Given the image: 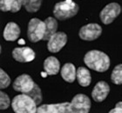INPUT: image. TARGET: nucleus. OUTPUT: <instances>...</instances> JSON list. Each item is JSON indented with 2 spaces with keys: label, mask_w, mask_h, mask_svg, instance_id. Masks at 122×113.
<instances>
[{
  "label": "nucleus",
  "mask_w": 122,
  "mask_h": 113,
  "mask_svg": "<svg viewBox=\"0 0 122 113\" xmlns=\"http://www.w3.org/2000/svg\"><path fill=\"white\" fill-rule=\"evenodd\" d=\"M84 62L88 68L98 72L107 71L110 67V58L103 51L97 50H90L84 57Z\"/></svg>",
  "instance_id": "obj_1"
},
{
  "label": "nucleus",
  "mask_w": 122,
  "mask_h": 113,
  "mask_svg": "<svg viewBox=\"0 0 122 113\" xmlns=\"http://www.w3.org/2000/svg\"><path fill=\"white\" fill-rule=\"evenodd\" d=\"M37 103L32 98L23 93L16 96L12 99L11 107L16 113H34L37 112L38 107Z\"/></svg>",
  "instance_id": "obj_2"
},
{
  "label": "nucleus",
  "mask_w": 122,
  "mask_h": 113,
  "mask_svg": "<svg viewBox=\"0 0 122 113\" xmlns=\"http://www.w3.org/2000/svg\"><path fill=\"white\" fill-rule=\"evenodd\" d=\"M79 5L72 0H65L54 5V17L59 20H66L72 18L79 11Z\"/></svg>",
  "instance_id": "obj_3"
},
{
  "label": "nucleus",
  "mask_w": 122,
  "mask_h": 113,
  "mask_svg": "<svg viewBox=\"0 0 122 113\" xmlns=\"http://www.w3.org/2000/svg\"><path fill=\"white\" fill-rule=\"evenodd\" d=\"M46 32V24L45 21H41L38 18H31L28 24L27 28V37L29 40L32 43H37L43 40Z\"/></svg>",
  "instance_id": "obj_4"
},
{
  "label": "nucleus",
  "mask_w": 122,
  "mask_h": 113,
  "mask_svg": "<svg viewBox=\"0 0 122 113\" xmlns=\"http://www.w3.org/2000/svg\"><path fill=\"white\" fill-rule=\"evenodd\" d=\"M121 12V7L117 3H110L100 11L99 18L104 25H110Z\"/></svg>",
  "instance_id": "obj_5"
},
{
  "label": "nucleus",
  "mask_w": 122,
  "mask_h": 113,
  "mask_svg": "<svg viewBox=\"0 0 122 113\" xmlns=\"http://www.w3.org/2000/svg\"><path fill=\"white\" fill-rule=\"evenodd\" d=\"M71 113H87L91 109V100L85 94H77L70 104Z\"/></svg>",
  "instance_id": "obj_6"
},
{
  "label": "nucleus",
  "mask_w": 122,
  "mask_h": 113,
  "mask_svg": "<svg viewBox=\"0 0 122 113\" xmlns=\"http://www.w3.org/2000/svg\"><path fill=\"white\" fill-rule=\"evenodd\" d=\"M102 34V28L98 24H88L80 28L79 38L85 41H93L99 38Z\"/></svg>",
  "instance_id": "obj_7"
},
{
  "label": "nucleus",
  "mask_w": 122,
  "mask_h": 113,
  "mask_svg": "<svg viewBox=\"0 0 122 113\" xmlns=\"http://www.w3.org/2000/svg\"><path fill=\"white\" fill-rule=\"evenodd\" d=\"M35 83L28 74H22L16 78L12 84V87L16 91L22 93H28L32 90Z\"/></svg>",
  "instance_id": "obj_8"
},
{
  "label": "nucleus",
  "mask_w": 122,
  "mask_h": 113,
  "mask_svg": "<svg viewBox=\"0 0 122 113\" xmlns=\"http://www.w3.org/2000/svg\"><path fill=\"white\" fill-rule=\"evenodd\" d=\"M67 35L65 32L59 31L56 32L50 38L47 43V49L50 52L57 53L67 43Z\"/></svg>",
  "instance_id": "obj_9"
},
{
  "label": "nucleus",
  "mask_w": 122,
  "mask_h": 113,
  "mask_svg": "<svg viewBox=\"0 0 122 113\" xmlns=\"http://www.w3.org/2000/svg\"><path fill=\"white\" fill-rule=\"evenodd\" d=\"M71 103L64 102L52 104H43L38 107L37 112L38 113H71L70 108Z\"/></svg>",
  "instance_id": "obj_10"
},
{
  "label": "nucleus",
  "mask_w": 122,
  "mask_h": 113,
  "mask_svg": "<svg viewBox=\"0 0 122 113\" xmlns=\"http://www.w3.org/2000/svg\"><path fill=\"white\" fill-rule=\"evenodd\" d=\"M12 58L19 63H29L34 60L35 52L30 47H18L12 50Z\"/></svg>",
  "instance_id": "obj_11"
},
{
  "label": "nucleus",
  "mask_w": 122,
  "mask_h": 113,
  "mask_svg": "<svg viewBox=\"0 0 122 113\" xmlns=\"http://www.w3.org/2000/svg\"><path fill=\"white\" fill-rule=\"evenodd\" d=\"M110 92L109 84L105 81H99L92 91V97L95 102H103Z\"/></svg>",
  "instance_id": "obj_12"
},
{
  "label": "nucleus",
  "mask_w": 122,
  "mask_h": 113,
  "mask_svg": "<svg viewBox=\"0 0 122 113\" xmlns=\"http://www.w3.org/2000/svg\"><path fill=\"white\" fill-rule=\"evenodd\" d=\"M20 28L16 23L10 22L5 25L4 30V38L6 41H15L19 38L20 35Z\"/></svg>",
  "instance_id": "obj_13"
},
{
  "label": "nucleus",
  "mask_w": 122,
  "mask_h": 113,
  "mask_svg": "<svg viewBox=\"0 0 122 113\" xmlns=\"http://www.w3.org/2000/svg\"><path fill=\"white\" fill-rule=\"evenodd\" d=\"M44 69L46 72L50 76H53L58 74L60 70V64L58 58L55 57H48L44 61Z\"/></svg>",
  "instance_id": "obj_14"
},
{
  "label": "nucleus",
  "mask_w": 122,
  "mask_h": 113,
  "mask_svg": "<svg viewBox=\"0 0 122 113\" xmlns=\"http://www.w3.org/2000/svg\"><path fill=\"white\" fill-rule=\"evenodd\" d=\"M60 74L64 80L70 84L73 83L75 78H77V70L75 69V66L71 63L64 64L63 67L61 68Z\"/></svg>",
  "instance_id": "obj_15"
},
{
  "label": "nucleus",
  "mask_w": 122,
  "mask_h": 113,
  "mask_svg": "<svg viewBox=\"0 0 122 113\" xmlns=\"http://www.w3.org/2000/svg\"><path fill=\"white\" fill-rule=\"evenodd\" d=\"M77 80L79 85L82 87H87L90 85L92 81L91 73L87 68L79 67L77 70Z\"/></svg>",
  "instance_id": "obj_16"
},
{
  "label": "nucleus",
  "mask_w": 122,
  "mask_h": 113,
  "mask_svg": "<svg viewBox=\"0 0 122 113\" xmlns=\"http://www.w3.org/2000/svg\"><path fill=\"white\" fill-rule=\"evenodd\" d=\"M46 24V32L44 36L43 40H49L51 36L54 35L57 32L58 30V22L54 18L52 17H49L45 20Z\"/></svg>",
  "instance_id": "obj_17"
},
{
  "label": "nucleus",
  "mask_w": 122,
  "mask_h": 113,
  "mask_svg": "<svg viewBox=\"0 0 122 113\" xmlns=\"http://www.w3.org/2000/svg\"><path fill=\"white\" fill-rule=\"evenodd\" d=\"M43 0H23V6L28 12L35 13L41 7Z\"/></svg>",
  "instance_id": "obj_18"
},
{
  "label": "nucleus",
  "mask_w": 122,
  "mask_h": 113,
  "mask_svg": "<svg viewBox=\"0 0 122 113\" xmlns=\"http://www.w3.org/2000/svg\"><path fill=\"white\" fill-rule=\"evenodd\" d=\"M111 81L114 84H122V64L116 65L112 70Z\"/></svg>",
  "instance_id": "obj_19"
},
{
  "label": "nucleus",
  "mask_w": 122,
  "mask_h": 113,
  "mask_svg": "<svg viewBox=\"0 0 122 113\" xmlns=\"http://www.w3.org/2000/svg\"><path fill=\"white\" fill-rule=\"evenodd\" d=\"M26 94L30 96V98H32L37 104H40V103H42V92H41V90L38 84H35L32 90Z\"/></svg>",
  "instance_id": "obj_20"
},
{
  "label": "nucleus",
  "mask_w": 122,
  "mask_h": 113,
  "mask_svg": "<svg viewBox=\"0 0 122 113\" xmlns=\"http://www.w3.org/2000/svg\"><path fill=\"white\" fill-rule=\"evenodd\" d=\"M10 84V78L8 76V74L5 70L1 69L0 70V88L5 89Z\"/></svg>",
  "instance_id": "obj_21"
},
{
  "label": "nucleus",
  "mask_w": 122,
  "mask_h": 113,
  "mask_svg": "<svg viewBox=\"0 0 122 113\" xmlns=\"http://www.w3.org/2000/svg\"><path fill=\"white\" fill-rule=\"evenodd\" d=\"M10 98L8 97V95L6 93H5L4 91H1L0 93V109L4 111L6 109L9 108V106L10 105Z\"/></svg>",
  "instance_id": "obj_22"
},
{
  "label": "nucleus",
  "mask_w": 122,
  "mask_h": 113,
  "mask_svg": "<svg viewBox=\"0 0 122 113\" xmlns=\"http://www.w3.org/2000/svg\"><path fill=\"white\" fill-rule=\"evenodd\" d=\"M12 0H0V8L2 11H10Z\"/></svg>",
  "instance_id": "obj_23"
},
{
  "label": "nucleus",
  "mask_w": 122,
  "mask_h": 113,
  "mask_svg": "<svg viewBox=\"0 0 122 113\" xmlns=\"http://www.w3.org/2000/svg\"><path fill=\"white\" fill-rule=\"evenodd\" d=\"M22 6H23V0H12L10 11L12 13L18 12V10H20Z\"/></svg>",
  "instance_id": "obj_24"
},
{
  "label": "nucleus",
  "mask_w": 122,
  "mask_h": 113,
  "mask_svg": "<svg viewBox=\"0 0 122 113\" xmlns=\"http://www.w3.org/2000/svg\"><path fill=\"white\" fill-rule=\"evenodd\" d=\"M110 113H122V102H119L113 109L110 111Z\"/></svg>",
  "instance_id": "obj_25"
}]
</instances>
